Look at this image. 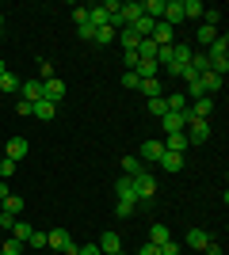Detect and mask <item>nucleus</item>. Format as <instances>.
<instances>
[{
    "label": "nucleus",
    "mask_w": 229,
    "mask_h": 255,
    "mask_svg": "<svg viewBox=\"0 0 229 255\" xmlns=\"http://www.w3.org/2000/svg\"><path fill=\"white\" fill-rule=\"evenodd\" d=\"M134 202H153V194H157V179H153V171H142V175H134Z\"/></svg>",
    "instance_id": "nucleus-1"
},
{
    "label": "nucleus",
    "mask_w": 229,
    "mask_h": 255,
    "mask_svg": "<svg viewBox=\"0 0 229 255\" xmlns=\"http://www.w3.org/2000/svg\"><path fill=\"white\" fill-rule=\"evenodd\" d=\"M184 133H187L191 145H203V141L210 137V118H191V122L184 126Z\"/></svg>",
    "instance_id": "nucleus-2"
},
{
    "label": "nucleus",
    "mask_w": 229,
    "mask_h": 255,
    "mask_svg": "<svg viewBox=\"0 0 229 255\" xmlns=\"http://www.w3.org/2000/svg\"><path fill=\"white\" fill-rule=\"evenodd\" d=\"M161 156H164V141H161V137L142 141V149H138V160H142V164H157Z\"/></svg>",
    "instance_id": "nucleus-3"
},
{
    "label": "nucleus",
    "mask_w": 229,
    "mask_h": 255,
    "mask_svg": "<svg viewBox=\"0 0 229 255\" xmlns=\"http://www.w3.org/2000/svg\"><path fill=\"white\" fill-rule=\"evenodd\" d=\"M31 152V145H27V137H8V149H4V160H11V164H19L23 156Z\"/></svg>",
    "instance_id": "nucleus-4"
},
{
    "label": "nucleus",
    "mask_w": 229,
    "mask_h": 255,
    "mask_svg": "<svg viewBox=\"0 0 229 255\" xmlns=\"http://www.w3.org/2000/svg\"><path fill=\"white\" fill-rule=\"evenodd\" d=\"M42 99H46V103H61V99H65V84H61V80H57V76H54V80H42Z\"/></svg>",
    "instance_id": "nucleus-5"
},
{
    "label": "nucleus",
    "mask_w": 229,
    "mask_h": 255,
    "mask_svg": "<svg viewBox=\"0 0 229 255\" xmlns=\"http://www.w3.org/2000/svg\"><path fill=\"white\" fill-rule=\"evenodd\" d=\"M161 19L168 23V27H180V23H184V4H180V0H164V15Z\"/></svg>",
    "instance_id": "nucleus-6"
},
{
    "label": "nucleus",
    "mask_w": 229,
    "mask_h": 255,
    "mask_svg": "<svg viewBox=\"0 0 229 255\" xmlns=\"http://www.w3.org/2000/svg\"><path fill=\"white\" fill-rule=\"evenodd\" d=\"M19 99L38 103V99H42V80H38V76H34V80H23V84H19Z\"/></svg>",
    "instance_id": "nucleus-7"
},
{
    "label": "nucleus",
    "mask_w": 229,
    "mask_h": 255,
    "mask_svg": "<svg viewBox=\"0 0 229 255\" xmlns=\"http://www.w3.org/2000/svg\"><path fill=\"white\" fill-rule=\"evenodd\" d=\"M149 38H153V42H157V46H172L176 42V27H168V23H157V27H153V34H149Z\"/></svg>",
    "instance_id": "nucleus-8"
},
{
    "label": "nucleus",
    "mask_w": 229,
    "mask_h": 255,
    "mask_svg": "<svg viewBox=\"0 0 229 255\" xmlns=\"http://www.w3.org/2000/svg\"><path fill=\"white\" fill-rule=\"evenodd\" d=\"M96 248H99L103 255H119V252H122V236H119V233H103Z\"/></svg>",
    "instance_id": "nucleus-9"
},
{
    "label": "nucleus",
    "mask_w": 229,
    "mask_h": 255,
    "mask_svg": "<svg viewBox=\"0 0 229 255\" xmlns=\"http://www.w3.org/2000/svg\"><path fill=\"white\" fill-rule=\"evenodd\" d=\"M187 248H191V252H203V248L210 244V233L207 229H187V240H184Z\"/></svg>",
    "instance_id": "nucleus-10"
},
{
    "label": "nucleus",
    "mask_w": 229,
    "mask_h": 255,
    "mask_svg": "<svg viewBox=\"0 0 229 255\" xmlns=\"http://www.w3.org/2000/svg\"><path fill=\"white\" fill-rule=\"evenodd\" d=\"M54 115H57V107H54V103H46V99L31 103V118H38V122H54Z\"/></svg>",
    "instance_id": "nucleus-11"
},
{
    "label": "nucleus",
    "mask_w": 229,
    "mask_h": 255,
    "mask_svg": "<svg viewBox=\"0 0 229 255\" xmlns=\"http://www.w3.org/2000/svg\"><path fill=\"white\" fill-rule=\"evenodd\" d=\"M164 149H168V152H180V156H184V152L191 149V141H187V133H168V137H164Z\"/></svg>",
    "instance_id": "nucleus-12"
},
{
    "label": "nucleus",
    "mask_w": 229,
    "mask_h": 255,
    "mask_svg": "<svg viewBox=\"0 0 229 255\" xmlns=\"http://www.w3.org/2000/svg\"><path fill=\"white\" fill-rule=\"evenodd\" d=\"M153 27H157V19H149V15H138V19L130 23V31L138 34V38H149V34H153Z\"/></svg>",
    "instance_id": "nucleus-13"
},
{
    "label": "nucleus",
    "mask_w": 229,
    "mask_h": 255,
    "mask_svg": "<svg viewBox=\"0 0 229 255\" xmlns=\"http://www.w3.org/2000/svg\"><path fill=\"white\" fill-rule=\"evenodd\" d=\"M226 53H229V38H226V34H218V38L207 46V57H210V61H218V57H226Z\"/></svg>",
    "instance_id": "nucleus-14"
},
{
    "label": "nucleus",
    "mask_w": 229,
    "mask_h": 255,
    "mask_svg": "<svg viewBox=\"0 0 229 255\" xmlns=\"http://www.w3.org/2000/svg\"><path fill=\"white\" fill-rule=\"evenodd\" d=\"M161 126H164V133H184V115H161Z\"/></svg>",
    "instance_id": "nucleus-15"
},
{
    "label": "nucleus",
    "mask_w": 229,
    "mask_h": 255,
    "mask_svg": "<svg viewBox=\"0 0 229 255\" xmlns=\"http://www.w3.org/2000/svg\"><path fill=\"white\" fill-rule=\"evenodd\" d=\"M65 244H69V233H65V229H50V233H46V248H54V252H61Z\"/></svg>",
    "instance_id": "nucleus-16"
},
{
    "label": "nucleus",
    "mask_w": 229,
    "mask_h": 255,
    "mask_svg": "<svg viewBox=\"0 0 229 255\" xmlns=\"http://www.w3.org/2000/svg\"><path fill=\"white\" fill-rule=\"evenodd\" d=\"M180 4H184V19H203V11H207L203 0H180Z\"/></svg>",
    "instance_id": "nucleus-17"
},
{
    "label": "nucleus",
    "mask_w": 229,
    "mask_h": 255,
    "mask_svg": "<svg viewBox=\"0 0 229 255\" xmlns=\"http://www.w3.org/2000/svg\"><path fill=\"white\" fill-rule=\"evenodd\" d=\"M168 50H172V65H187L191 61V46L187 42H172Z\"/></svg>",
    "instance_id": "nucleus-18"
},
{
    "label": "nucleus",
    "mask_w": 229,
    "mask_h": 255,
    "mask_svg": "<svg viewBox=\"0 0 229 255\" xmlns=\"http://www.w3.org/2000/svg\"><path fill=\"white\" fill-rule=\"evenodd\" d=\"M199 80H203V92H207V96H218L222 92V76L218 73H203Z\"/></svg>",
    "instance_id": "nucleus-19"
},
{
    "label": "nucleus",
    "mask_w": 229,
    "mask_h": 255,
    "mask_svg": "<svg viewBox=\"0 0 229 255\" xmlns=\"http://www.w3.org/2000/svg\"><path fill=\"white\" fill-rule=\"evenodd\" d=\"M157 164H161L164 171H180V168H184V156H180V152H168V149H164V156L157 160Z\"/></svg>",
    "instance_id": "nucleus-20"
},
{
    "label": "nucleus",
    "mask_w": 229,
    "mask_h": 255,
    "mask_svg": "<svg viewBox=\"0 0 229 255\" xmlns=\"http://www.w3.org/2000/svg\"><path fill=\"white\" fill-rule=\"evenodd\" d=\"M0 210L11 213V217H19V213H23V198H19V194H8V198H0Z\"/></svg>",
    "instance_id": "nucleus-21"
},
{
    "label": "nucleus",
    "mask_w": 229,
    "mask_h": 255,
    "mask_svg": "<svg viewBox=\"0 0 229 255\" xmlns=\"http://www.w3.org/2000/svg\"><path fill=\"white\" fill-rule=\"evenodd\" d=\"M19 84H23V80H19L15 73H4V76H0V92H4V96H15V92H19Z\"/></svg>",
    "instance_id": "nucleus-22"
},
{
    "label": "nucleus",
    "mask_w": 229,
    "mask_h": 255,
    "mask_svg": "<svg viewBox=\"0 0 229 255\" xmlns=\"http://www.w3.org/2000/svg\"><path fill=\"white\" fill-rule=\"evenodd\" d=\"M168 240H172L168 225H153V229H149V244H157V248H161V244H168Z\"/></svg>",
    "instance_id": "nucleus-23"
},
{
    "label": "nucleus",
    "mask_w": 229,
    "mask_h": 255,
    "mask_svg": "<svg viewBox=\"0 0 229 255\" xmlns=\"http://www.w3.org/2000/svg\"><path fill=\"white\" fill-rule=\"evenodd\" d=\"M214 38H218V31H214V27H207V23H199V31H195V42L203 46V50H207V46L214 42Z\"/></svg>",
    "instance_id": "nucleus-24"
},
{
    "label": "nucleus",
    "mask_w": 229,
    "mask_h": 255,
    "mask_svg": "<svg viewBox=\"0 0 229 255\" xmlns=\"http://www.w3.org/2000/svg\"><path fill=\"white\" fill-rule=\"evenodd\" d=\"M142 171H145V164L138 156H122V175H130V179H134V175H142Z\"/></svg>",
    "instance_id": "nucleus-25"
},
{
    "label": "nucleus",
    "mask_w": 229,
    "mask_h": 255,
    "mask_svg": "<svg viewBox=\"0 0 229 255\" xmlns=\"http://www.w3.org/2000/svg\"><path fill=\"white\" fill-rule=\"evenodd\" d=\"M115 42H119V46H122V50L130 53V50H138V42H142V38H138V34H134V31H130V27H126V31H119V38H115Z\"/></svg>",
    "instance_id": "nucleus-26"
},
{
    "label": "nucleus",
    "mask_w": 229,
    "mask_h": 255,
    "mask_svg": "<svg viewBox=\"0 0 229 255\" xmlns=\"http://www.w3.org/2000/svg\"><path fill=\"white\" fill-rule=\"evenodd\" d=\"M142 15H149V19L161 23V15H164V0H145V4H142Z\"/></svg>",
    "instance_id": "nucleus-27"
},
{
    "label": "nucleus",
    "mask_w": 229,
    "mask_h": 255,
    "mask_svg": "<svg viewBox=\"0 0 229 255\" xmlns=\"http://www.w3.org/2000/svg\"><path fill=\"white\" fill-rule=\"evenodd\" d=\"M164 107H168V115H184L187 111V96H164Z\"/></svg>",
    "instance_id": "nucleus-28"
},
{
    "label": "nucleus",
    "mask_w": 229,
    "mask_h": 255,
    "mask_svg": "<svg viewBox=\"0 0 229 255\" xmlns=\"http://www.w3.org/2000/svg\"><path fill=\"white\" fill-rule=\"evenodd\" d=\"M134 210H138V202H134V198H119V206H115V217H122V221H126V217H134Z\"/></svg>",
    "instance_id": "nucleus-29"
},
{
    "label": "nucleus",
    "mask_w": 229,
    "mask_h": 255,
    "mask_svg": "<svg viewBox=\"0 0 229 255\" xmlns=\"http://www.w3.org/2000/svg\"><path fill=\"white\" fill-rule=\"evenodd\" d=\"M23 240H15V236H8V240H4V244H0V255H23Z\"/></svg>",
    "instance_id": "nucleus-30"
},
{
    "label": "nucleus",
    "mask_w": 229,
    "mask_h": 255,
    "mask_svg": "<svg viewBox=\"0 0 229 255\" xmlns=\"http://www.w3.org/2000/svg\"><path fill=\"white\" fill-rule=\"evenodd\" d=\"M119 11H122V19H126V23H134L138 15H142V4H138V0H126Z\"/></svg>",
    "instance_id": "nucleus-31"
},
{
    "label": "nucleus",
    "mask_w": 229,
    "mask_h": 255,
    "mask_svg": "<svg viewBox=\"0 0 229 255\" xmlns=\"http://www.w3.org/2000/svg\"><path fill=\"white\" fill-rule=\"evenodd\" d=\"M138 92H142L145 99H157V96H161V80H142V84H138Z\"/></svg>",
    "instance_id": "nucleus-32"
},
{
    "label": "nucleus",
    "mask_w": 229,
    "mask_h": 255,
    "mask_svg": "<svg viewBox=\"0 0 229 255\" xmlns=\"http://www.w3.org/2000/svg\"><path fill=\"white\" fill-rule=\"evenodd\" d=\"M187 92H191V99H187V103H195V99H203V96H207V92H203V80H199V76H187Z\"/></svg>",
    "instance_id": "nucleus-33"
},
{
    "label": "nucleus",
    "mask_w": 229,
    "mask_h": 255,
    "mask_svg": "<svg viewBox=\"0 0 229 255\" xmlns=\"http://www.w3.org/2000/svg\"><path fill=\"white\" fill-rule=\"evenodd\" d=\"M115 194H119V198H134V183H130V175H122V179L115 183Z\"/></svg>",
    "instance_id": "nucleus-34"
},
{
    "label": "nucleus",
    "mask_w": 229,
    "mask_h": 255,
    "mask_svg": "<svg viewBox=\"0 0 229 255\" xmlns=\"http://www.w3.org/2000/svg\"><path fill=\"white\" fill-rule=\"evenodd\" d=\"M27 248H34V252H42V248H46V233H42V229H31V236H27Z\"/></svg>",
    "instance_id": "nucleus-35"
},
{
    "label": "nucleus",
    "mask_w": 229,
    "mask_h": 255,
    "mask_svg": "<svg viewBox=\"0 0 229 255\" xmlns=\"http://www.w3.org/2000/svg\"><path fill=\"white\" fill-rule=\"evenodd\" d=\"M145 107H149V115H168V107H164V96H157V99H145Z\"/></svg>",
    "instance_id": "nucleus-36"
},
{
    "label": "nucleus",
    "mask_w": 229,
    "mask_h": 255,
    "mask_svg": "<svg viewBox=\"0 0 229 255\" xmlns=\"http://www.w3.org/2000/svg\"><path fill=\"white\" fill-rule=\"evenodd\" d=\"M203 23L218 31V23H222V8H207V11H203Z\"/></svg>",
    "instance_id": "nucleus-37"
},
{
    "label": "nucleus",
    "mask_w": 229,
    "mask_h": 255,
    "mask_svg": "<svg viewBox=\"0 0 229 255\" xmlns=\"http://www.w3.org/2000/svg\"><path fill=\"white\" fill-rule=\"evenodd\" d=\"M11 236H15V240H23V244H27V236H31V225H23L19 217H15V225H11Z\"/></svg>",
    "instance_id": "nucleus-38"
},
{
    "label": "nucleus",
    "mask_w": 229,
    "mask_h": 255,
    "mask_svg": "<svg viewBox=\"0 0 229 255\" xmlns=\"http://www.w3.org/2000/svg\"><path fill=\"white\" fill-rule=\"evenodd\" d=\"M115 38H119V34L111 31V27H99V31H96V38H92V42H99V46H107V42H115Z\"/></svg>",
    "instance_id": "nucleus-39"
},
{
    "label": "nucleus",
    "mask_w": 229,
    "mask_h": 255,
    "mask_svg": "<svg viewBox=\"0 0 229 255\" xmlns=\"http://www.w3.org/2000/svg\"><path fill=\"white\" fill-rule=\"evenodd\" d=\"M138 84H142V76L126 69V73H122V88H130V92H134V88H138Z\"/></svg>",
    "instance_id": "nucleus-40"
},
{
    "label": "nucleus",
    "mask_w": 229,
    "mask_h": 255,
    "mask_svg": "<svg viewBox=\"0 0 229 255\" xmlns=\"http://www.w3.org/2000/svg\"><path fill=\"white\" fill-rule=\"evenodd\" d=\"M69 15H73V23H76V27H80V23H88V8H84V4H76V8L69 11Z\"/></svg>",
    "instance_id": "nucleus-41"
},
{
    "label": "nucleus",
    "mask_w": 229,
    "mask_h": 255,
    "mask_svg": "<svg viewBox=\"0 0 229 255\" xmlns=\"http://www.w3.org/2000/svg\"><path fill=\"white\" fill-rule=\"evenodd\" d=\"M76 34H80L84 42H92V38H96V27H92V23H80V27H76Z\"/></svg>",
    "instance_id": "nucleus-42"
},
{
    "label": "nucleus",
    "mask_w": 229,
    "mask_h": 255,
    "mask_svg": "<svg viewBox=\"0 0 229 255\" xmlns=\"http://www.w3.org/2000/svg\"><path fill=\"white\" fill-rule=\"evenodd\" d=\"M11 175H15V164H11V160H0V179L8 183Z\"/></svg>",
    "instance_id": "nucleus-43"
},
{
    "label": "nucleus",
    "mask_w": 229,
    "mask_h": 255,
    "mask_svg": "<svg viewBox=\"0 0 229 255\" xmlns=\"http://www.w3.org/2000/svg\"><path fill=\"white\" fill-rule=\"evenodd\" d=\"M38 80H54V65L50 61H38Z\"/></svg>",
    "instance_id": "nucleus-44"
},
{
    "label": "nucleus",
    "mask_w": 229,
    "mask_h": 255,
    "mask_svg": "<svg viewBox=\"0 0 229 255\" xmlns=\"http://www.w3.org/2000/svg\"><path fill=\"white\" fill-rule=\"evenodd\" d=\"M161 255H180V244H176V240H168V244H161Z\"/></svg>",
    "instance_id": "nucleus-45"
},
{
    "label": "nucleus",
    "mask_w": 229,
    "mask_h": 255,
    "mask_svg": "<svg viewBox=\"0 0 229 255\" xmlns=\"http://www.w3.org/2000/svg\"><path fill=\"white\" fill-rule=\"evenodd\" d=\"M11 225H15V217H11V213H4V210H0V229H8V233H11Z\"/></svg>",
    "instance_id": "nucleus-46"
},
{
    "label": "nucleus",
    "mask_w": 229,
    "mask_h": 255,
    "mask_svg": "<svg viewBox=\"0 0 229 255\" xmlns=\"http://www.w3.org/2000/svg\"><path fill=\"white\" fill-rule=\"evenodd\" d=\"M203 255H222V244H218V240H210V244L203 248Z\"/></svg>",
    "instance_id": "nucleus-47"
},
{
    "label": "nucleus",
    "mask_w": 229,
    "mask_h": 255,
    "mask_svg": "<svg viewBox=\"0 0 229 255\" xmlns=\"http://www.w3.org/2000/svg\"><path fill=\"white\" fill-rule=\"evenodd\" d=\"M138 255H161V248H157V244H142V248H138Z\"/></svg>",
    "instance_id": "nucleus-48"
},
{
    "label": "nucleus",
    "mask_w": 229,
    "mask_h": 255,
    "mask_svg": "<svg viewBox=\"0 0 229 255\" xmlns=\"http://www.w3.org/2000/svg\"><path fill=\"white\" fill-rule=\"evenodd\" d=\"M126 69H130V73L138 69V50H130V53H126Z\"/></svg>",
    "instance_id": "nucleus-49"
},
{
    "label": "nucleus",
    "mask_w": 229,
    "mask_h": 255,
    "mask_svg": "<svg viewBox=\"0 0 229 255\" xmlns=\"http://www.w3.org/2000/svg\"><path fill=\"white\" fill-rule=\"evenodd\" d=\"M76 255H103V252H99L96 244H84V248H80V252H76Z\"/></svg>",
    "instance_id": "nucleus-50"
},
{
    "label": "nucleus",
    "mask_w": 229,
    "mask_h": 255,
    "mask_svg": "<svg viewBox=\"0 0 229 255\" xmlns=\"http://www.w3.org/2000/svg\"><path fill=\"white\" fill-rule=\"evenodd\" d=\"M76 252H80V244H73V240H69V244L61 248V255H76Z\"/></svg>",
    "instance_id": "nucleus-51"
},
{
    "label": "nucleus",
    "mask_w": 229,
    "mask_h": 255,
    "mask_svg": "<svg viewBox=\"0 0 229 255\" xmlns=\"http://www.w3.org/2000/svg\"><path fill=\"white\" fill-rule=\"evenodd\" d=\"M8 194H11V191H8V183L0 179V198H8Z\"/></svg>",
    "instance_id": "nucleus-52"
},
{
    "label": "nucleus",
    "mask_w": 229,
    "mask_h": 255,
    "mask_svg": "<svg viewBox=\"0 0 229 255\" xmlns=\"http://www.w3.org/2000/svg\"><path fill=\"white\" fill-rule=\"evenodd\" d=\"M4 73H8V65H4V61H0V76H4Z\"/></svg>",
    "instance_id": "nucleus-53"
}]
</instances>
